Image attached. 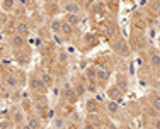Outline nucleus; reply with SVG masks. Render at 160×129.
<instances>
[{"label": "nucleus", "mask_w": 160, "mask_h": 129, "mask_svg": "<svg viewBox=\"0 0 160 129\" xmlns=\"http://www.w3.org/2000/svg\"><path fill=\"white\" fill-rule=\"evenodd\" d=\"M147 63L148 68L152 70V73H160V51L158 49H150L147 56Z\"/></svg>", "instance_id": "obj_8"}, {"label": "nucleus", "mask_w": 160, "mask_h": 129, "mask_svg": "<svg viewBox=\"0 0 160 129\" xmlns=\"http://www.w3.org/2000/svg\"><path fill=\"white\" fill-rule=\"evenodd\" d=\"M96 68H97V83L106 85L111 78V68L102 66V64H96Z\"/></svg>", "instance_id": "obj_16"}, {"label": "nucleus", "mask_w": 160, "mask_h": 129, "mask_svg": "<svg viewBox=\"0 0 160 129\" xmlns=\"http://www.w3.org/2000/svg\"><path fill=\"white\" fill-rule=\"evenodd\" d=\"M7 44H9V48L12 49V51H19V49L28 46V39H24L22 36L12 32V34H9V37H7Z\"/></svg>", "instance_id": "obj_9"}, {"label": "nucleus", "mask_w": 160, "mask_h": 129, "mask_svg": "<svg viewBox=\"0 0 160 129\" xmlns=\"http://www.w3.org/2000/svg\"><path fill=\"white\" fill-rule=\"evenodd\" d=\"M62 24H63V19H60V17L49 19V21H48V31L51 32V36H53V34H60V32H62Z\"/></svg>", "instance_id": "obj_19"}, {"label": "nucleus", "mask_w": 160, "mask_h": 129, "mask_svg": "<svg viewBox=\"0 0 160 129\" xmlns=\"http://www.w3.org/2000/svg\"><path fill=\"white\" fill-rule=\"evenodd\" d=\"M12 32L22 36L24 39H29V37H31V34H32L29 21H26V19H17V21L14 22V26H12Z\"/></svg>", "instance_id": "obj_5"}, {"label": "nucleus", "mask_w": 160, "mask_h": 129, "mask_svg": "<svg viewBox=\"0 0 160 129\" xmlns=\"http://www.w3.org/2000/svg\"><path fill=\"white\" fill-rule=\"evenodd\" d=\"M158 51H160V34H158Z\"/></svg>", "instance_id": "obj_35"}, {"label": "nucleus", "mask_w": 160, "mask_h": 129, "mask_svg": "<svg viewBox=\"0 0 160 129\" xmlns=\"http://www.w3.org/2000/svg\"><path fill=\"white\" fill-rule=\"evenodd\" d=\"M24 85V75L21 70H14V68H7L2 73V88L7 90L9 93H16L22 88Z\"/></svg>", "instance_id": "obj_1"}, {"label": "nucleus", "mask_w": 160, "mask_h": 129, "mask_svg": "<svg viewBox=\"0 0 160 129\" xmlns=\"http://www.w3.org/2000/svg\"><path fill=\"white\" fill-rule=\"evenodd\" d=\"M148 10H150L153 16H160V3H157V2L150 3V5H148Z\"/></svg>", "instance_id": "obj_29"}, {"label": "nucleus", "mask_w": 160, "mask_h": 129, "mask_svg": "<svg viewBox=\"0 0 160 129\" xmlns=\"http://www.w3.org/2000/svg\"><path fill=\"white\" fill-rule=\"evenodd\" d=\"M148 102H150V107L160 116V90H150L147 93Z\"/></svg>", "instance_id": "obj_17"}, {"label": "nucleus", "mask_w": 160, "mask_h": 129, "mask_svg": "<svg viewBox=\"0 0 160 129\" xmlns=\"http://www.w3.org/2000/svg\"><path fill=\"white\" fill-rule=\"evenodd\" d=\"M16 129H32L31 126H29V124H22L21 127H16Z\"/></svg>", "instance_id": "obj_31"}, {"label": "nucleus", "mask_w": 160, "mask_h": 129, "mask_svg": "<svg viewBox=\"0 0 160 129\" xmlns=\"http://www.w3.org/2000/svg\"><path fill=\"white\" fill-rule=\"evenodd\" d=\"M104 36L108 37L109 41L114 39L116 36H119V31H118V26L114 22H106L104 24Z\"/></svg>", "instance_id": "obj_21"}, {"label": "nucleus", "mask_w": 160, "mask_h": 129, "mask_svg": "<svg viewBox=\"0 0 160 129\" xmlns=\"http://www.w3.org/2000/svg\"><path fill=\"white\" fill-rule=\"evenodd\" d=\"M2 95H3V88L0 87V98H2Z\"/></svg>", "instance_id": "obj_34"}, {"label": "nucleus", "mask_w": 160, "mask_h": 129, "mask_svg": "<svg viewBox=\"0 0 160 129\" xmlns=\"http://www.w3.org/2000/svg\"><path fill=\"white\" fill-rule=\"evenodd\" d=\"M49 129H68V117L56 112V116L49 121Z\"/></svg>", "instance_id": "obj_14"}, {"label": "nucleus", "mask_w": 160, "mask_h": 129, "mask_svg": "<svg viewBox=\"0 0 160 129\" xmlns=\"http://www.w3.org/2000/svg\"><path fill=\"white\" fill-rule=\"evenodd\" d=\"M41 122H43V119H41L39 116H36V114L29 112L28 114V119H26V124H29L32 129H41Z\"/></svg>", "instance_id": "obj_25"}, {"label": "nucleus", "mask_w": 160, "mask_h": 129, "mask_svg": "<svg viewBox=\"0 0 160 129\" xmlns=\"http://www.w3.org/2000/svg\"><path fill=\"white\" fill-rule=\"evenodd\" d=\"M83 43H87V48L97 46V44H99V37L96 36V34H85V36H83Z\"/></svg>", "instance_id": "obj_27"}, {"label": "nucleus", "mask_w": 160, "mask_h": 129, "mask_svg": "<svg viewBox=\"0 0 160 129\" xmlns=\"http://www.w3.org/2000/svg\"><path fill=\"white\" fill-rule=\"evenodd\" d=\"M75 29H77V27H73V26H70L68 22L63 21V24H62V32H60V36H62L65 41H70L72 37H73V34H75Z\"/></svg>", "instance_id": "obj_23"}, {"label": "nucleus", "mask_w": 160, "mask_h": 129, "mask_svg": "<svg viewBox=\"0 0 160 129\" xmlns=\"http://www.w3.org/2000/svg\"><path fill=\"white\" fill-rule=\"evenodd\" d=\"M106 97H108V100H112V102H118V104H123L124 100V93L121 92L119 88H118L116 85H109L108 88H106Z\"/></svg>", "instance_id": "obj_11"}, {"label": "nucleus", "mask_w": 160, "mask_h": 129, "mask_svg": "<svg viewBox=\"0 0 160 129\" xmlns=\"http://www.w3.org/2000/svg\"><path fill=\"white\" fill-rule=\"evenodd\" d=\"M0 87H2V73H0Z\"/></svg>", "instance_id": "obj_36"}, {"label": "nucleus", "mask_w": 160, "mask_h": 129, "mask_svg": "<svg viewBox=\"0 0 160 129\" xmlns=\"http://www.w3.org/2000/svg\"><path fill=\"white\" fill-rule=\"evenodd\" d=\"M36 71L39 73L41 80H43V83L48 87V90H49V88H53L55 85H58V83H56L55 75H53V71L49 70V68H46V66H38V68H36Z\"/></svg>", "instance_id": "obj_7"}, {"label": "nucleus", "mask_w": 160, "mask_h": 129, "mask_svg": "<svg viewBox=\"0 0 160 129\" xmlns=\"http://www.w3.org/2000/svg\"><path fill=\"white\" fill-rule=\"evenodd\" d=\"M0 111H2V109H0Z\"/></svg>", "instance_id": "obj_38"}, {"label": "nucleus", "mask_w": 160, "mask_h": 129, "mask_svg": "<svg viewBox=\"0 0 160 129\" xmlns=\"http://www.w3.org/2000/svg\"><path fill=\"white\" fill-rule=\"evenodd\" d=\"M28 87H29V90H31L32 95H46V92H48V87L43 83V80H41V77H39V73H38V71L29 73V77H28Z\"/></svg>", "instance_id": "obj_3"}, {"label": "nucleus", "mask_w": 160, "mask_h": 129, "mask_svg": "<svg viewBox=\"0 0 160 129\" xmlns=\"http://www.w3.org/2000/svg\"><path fill=\"white\" fill-rule=\"evenodd\" d=\"M85 111L87 114H97V112H101V102L96 100V98H89V100L85 102Z\"/></svg>", "instance_id": "obj_24"}, {"label": "nucleus", "mask_w": 160, "mask_h": 129, "mask_svg": "<svg viewBox=\"0 0 160 129\" xmlns=\"http://www.w3.org/2000/svg\"><path fill=\"white\" fill-rule=\"evenodd\" d=\"M0 9H2L5 14H12V12H16V9H17V2H12V0H3V2L0 3Z\"/></svg>", "instance_id": "obj_26"}, {"label": "nucleus", "mask_w": 160, "mask_h": 129, "mask_svg": "<svg viewBox=\"0 0 160 129\" xmlns=\"http://www.w3.org/2000/svg\"><path fill=\"white\" fill-rule=\"evenodd\" d=\"M82 129H96V127H92L90 124H87V122H83V127Z\"/></svg>", "instance_id": "obj_32"}, {"label": "nucleus", "mask_w": 160, "mask_h": 129, "mask_svg": "<svg viewBox=\"0 0 160 129\" xmlns=\"http://www.w3.org/2000/svg\"><path fill=\"white\" fill-rule=\"evenodd\" d=\"M62 98H63L65 104L73 105V104H77L78 95H77V92H75V88L72 85H63L62 87Z\"/></svg>", "instance_id": "obj_10"}, {"label": "nucleus", "mask_w": 160, "mask_h": 129, "mask_svg": "<svg viewBox=\"0 0 160 129\" xmlns=\"http://www.w3.org/2000/svg\"><path fill=\"white\" fill-rule=\"evenodd\" d=\"M83 77H85L87 83H96V85H97V68H96V64L87 66L85 71H83Z\"/></svg>", "instance_id": "obj_20"}, {"label": "nucleus", "mask_w": 160, "mask_h": 129, "mask_svg": "<svg viewBox=\"0 0 160 129\" xmlns=\"http://www.w3.org/2000/svg\"><path fill=\"white\" fill-rule=\"evenodd\" d=\"M158 88H160V82H158Z\"/></svg>", "instance_id": "obj_37"}, {"label": "nucleus", "mask_w": 160, "mask_h": 129, "mask_svg": "<svg viewBox=\"0 0 160 129\" xmlns=\"http://www.w3.org/2000/svg\"><path fill=\"white\" fill-rule=\"evenodd\" d=\"M109 46H111L112 51L116 53L118 56H121V58H129L131 53H133L131 44H129L123 36H116L114 39H111L109 41Z\"/></svg>", "instance_id": "obj_2"}, {"label": "nucleus", "mask_w": 160, "mask_h": 129, "mask_svg": "<svg viewBox=\"0 0 160 129\" xmlns=\"http://www.w3.org/2000/svg\"><path fill=\"white\" fill-rule=\"evenodd\" d=\"M26 119H28V112L21 105H17L10 111V122H12L14 127H21L22 124H26Z\"/></svg>", "instance_id": "obj_6"}, {"label": "nucleus", "mask_w": 160, "mask_h": 129, "mask_svg": "<svg viewBox=\"0 0 160 129\" xmlns=\"http://www.w3.org/2000/svg\"><path fill=\"white\" fill-rule=\"evenodd\" d=\"M63 21L68 22L70 26H73V27H77L80 22H82V16H65Z\"/></svg>", "instance_id": "obj_28"}, {"label": "nucleus", "mask_w": 160, "mask_h": 129, "mask_svg": "<svg viewBox=\"0 0 160 129\" xmlns=\"http://www.w3.org/2000/svg\"><path fill=\"white\" fill-rule=\"evenodd\" d=\"M150 124H152L155 129H160V116H155L153 119H150Z\"/></svg>", "instance_id": "obj_30"}, {"label": "nucleus", "mask_w": 160, "mask_h": 129, "mask_svg": "<svg viewBox=\"0 0 160 129\" xmlns=\"http://www.w3.org/2000/svg\"><path fill=\"white\" fill-rule=\"evenodd\" d=\"M60 12H62V9H60V2L58 3H51V2L44 3V14H46V17L53 19L56 14H60Z\"/></svg>", "instance_id": "obj_22"}, {"label": "nucleus", "mask_w": 160, "mask_h": 129, "mask_svg": "<svg viewBox=\"0 0 160 129\" xmlns=\"http://www.w3.org/2000/svg\"><path fill=\"white\" fill-rule=\"evenodd\" d=\"M143 129H155L153 126H152V124L150 122H147V124H145V126H143Z\"/></svg>", "instance_id": "obj_33"}, {"label": "nucleus", "mask_w": 160, "mask_h": 129, "mask_svg": "<svg viewBox=\"0 0 160 129\" xmlns=\"http://www.w3.org/2000/svg\"><path fill=\"white\" fill-rule=\"evenodd\" d=\"M104 112L108 114L109 117H118L121 116V104L112 100H106L104 102Z\"/></svg>", "instance_id": "obj_15"}, {"label": "nucleus", "mask_w": 160, "mask_h": 129, "mask_svg": "<svg viewBox=\"0 0 160 129\" xmlns=\"http://www.w3.org/2000/svg\"><path fill=\"white\" fill-rule=\"evenodd\" d=\"M68 60H70V55L67 53L65 48L60 46L58 49H56V53H55V63L60 64V66H65V64L68 63Z\"/></svg>", "instance_id": "obj_18"}, {"label": "nucleus", "mask_w": 160, "mask_h": 129, "mask_svg": "<svg viewBox=\"0 0 160 129\" xmlns=\"http://www.w3.org/2000/svg\"><path fill=\"white\" fill-rule=\"evenodd\" d=\"M60 9L63 16H82L85 5H82L80 2H60Z\"/></svg>", "instance_id": "obj_4"}, {"label": "nucleus", "mask_w": 160, "mask_h": 129, "mask_svg": "<svg viewBox=\"0 0 160 129\" xmlns=\"http://www.w3.org/2000/svg\"><path fill=\"white\" fill-rule=\"evenodd\" d=\"M114 85H116L118 88H119L121 92L126 95L128 90H129V75L126 73V71H118V75H116V83H114Z\"/></svg>", "instance_id": "obj_12"}, {"label": "nucleus", "mask_w": 160, "mask_h": 129, "mask_svg": "<svg viewBox=\"0 0 160 129\" xmlns=\"http://www.w3.org/2000/svg\"><path fill=\"white\" fill-rule=\"evenodd\" d=\"M85 122L90 124V126L96 127V129H104V126H106V121H104V117H102L101 112H97V114H87Z\"/></svg>", "instance_id": "obj_13"}]
</instances>
